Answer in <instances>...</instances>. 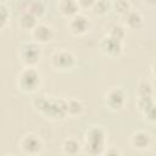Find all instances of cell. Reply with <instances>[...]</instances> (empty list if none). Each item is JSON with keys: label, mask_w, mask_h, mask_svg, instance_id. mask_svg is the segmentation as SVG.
<instances>
[{"label": "cell", "mask_w": 156, "mask_h": 156, "mask_svg": "<svg viewBox=\"0 0 156 156\" xmlns=\"http://www.w3.org/2000/svg\"><path fill=\"white\" fill-rule=\"evenodd\" d=\"M82 149H84L89 156H101L106 149L105 130L98 126H91L89 129H87Z\"/></svg>", "instance_id": "7a4b0ae2"}, {"label": "cell", "mask_w": 156, "mask_h": 156, "mask_svg": "<svg viewBox=\"0 0 156 156\" xmlns=\"http://www.w3.org/2000/svg\"><path fill=\"white\" fill-rule=\"evenodd\" d=\"M18 56L21 62L26 67H35V65L40 61V57H41L40 45L33 40L23 41L20 46Z\"/></svg>", "instance_id": "277c9868"}, {"label": "cell", "mask_w": 156, "mask_h": 156, "mask_svg": "<svg viewBox=\"0 0 156 156\" xmlns=\"http://www.w3.org/2000/svg\"><path fill=\"white\" fill-rule=\"evenodd\" d=\"M111 9V2L110 1H105V0H101V1H94L93 4V10L96 15H106Z\"/></svg>", "instance_id": "44dd1931"}, {"label": "cell", "mask_w": 156, "mask_h": 156, "mask_svg": "<svg viewBox=\"0 0 156 156\" xmlns=\"http://www.w3.org/2000/svg\"><path fill=\"white\" fill-rule=\"evenodd\" d=\"M30 32H32V40L39 45L48 44L54 37V30L51 26L46 23H41V22H38V24Z\"/></svg>", "instance_id": "30bf717a"}, {"label": "cell", "mask_w": 156, "mask_h": 156, "mask_svg": "<svg viewBox=\"0 0 156 156\" xmlns=\"http://www.w3.org/2000/svg\"><path fill=\"white\" fill-rule=\"evenodd\" d=\"M58 10H60V12L63 16L71 18L74 15L79 13L80 9L78 6V1H74V0H62V1L58 2Z\"/></svg>", "instance_id": "5bb4252c"}, {"label": "cell", "mask_w": 156, "mask_h": 156, "mask_svg": "<svg viewBox=\"0 0 156 156\" xmlns=\"http://www.w3.org/2000/svg\"><path fill=\"white\" fill-rule=\"evenodd\" d=\"M23 11H28L30 12L32 15H34L37 18L43 16L44 12H45V6L41 1H32V2H28L27 4V9L23 10Z\"/></svg>", "instance_id": "ac0fdd59"}, {"label": "cell", "mask_w": 156, "mask_h": 156, "mask_svg": "<svg viewBox=\"0 0 156 156\" xmlns=\"http://www.w3.org/2000/svg\"><path fill=\"white\" fill-rule=\"evenodd\" d=\"M18 24L22 29L26 30H32L37 24H38V20L34 15H32L28 11H22L18 18Z\"/></svg>", "instance_id": "2e32d148"}, {"label": "cell", "mask_w": 156, "mask_h": 156, "mask_svg": "<svg viewBox=\"0 0 156 156\" xmlns=\"http://www.w3.org/2000/svg\"><path fill=\"white\" fill-rule=\"evenodd\" d=\"M124 21H126V26L130 29H139L144 24L143 15L139 11L132 9L124 15Z\"/></svg>", "instance_id": "4fadbf2b"}, {"label": "cell", "mask_w": 156, "mask_h": 156, "mask_svg": "<svg viewBox=\"0 0 156 156\" xmlns=\"http://www.w3.org/2000/svg\"><path fill=\"white\" fill-rule=\"evenodd\" d=\"M127 93L122 87H113L105 94V104L111 111H119L124 107Z\"/></svg>", "instance_id": "52a82bcc"}, {"label": "cell", "mask_w": 156, "mask_h": 156, "mask_svg": "<svg viewBox=\"0 0 156 156\" xmlns=\"http://www.w3.org/2000/svg\"><path fill=\"white\" fill-rule=\"evenodd\" d=\"M50 63L55 69L58 71H68L74 67L76 57L73 52L68 49H58L55 50L50 57Z\"/></svg>", "instance_id": "5b68a950"}, {"label": "cell", "mask_w": 156, "mask_h": 156, "mask_svg": "<svg viewBox=\"0 0 156 156\" xmlns=\"http://www.w3.org/2000/svg\"><path fill=\"white\" fill-rule=\"evenodd\" d=\"M90 20L85 15L77 13L68 20L67 27L73 35H83L90 29Z\"/></svg>", "instance_id": "9c48e42d"}, {"label": "cell", "mask_w": 156, "mask_h": 156, "mask_svg": "<svg viewBox=\"0 0 156 156\" xmlns=\"http://www.w3.org/2000/svg\"><path fill=\"white\" fill-rule=\"evenodd\" d=\"M138 106L140 112L143 113V116L145 117V119L154 122V107H155V102H154V96H145V98H138Z\"/></svg>", "instance_id": "7c38bea8"}, {"label": "cell", "mask_w": 156, "mask_h": 156, "mask_svg": "<svg viewBox=\"0 0 156 156\" xmlns=\"http://www.w3.org/2000/svg\"><path fill=\"white\" fill-rule=\"evenodd\" d=\"M111 7L115 9L116 12H118L119 15H126L129 10H130V2L126 1V0H117L115 2H111Z\"/></svg>", "instance_id": "7402d4cb"}, {"label": "cell", "mask_w": 156, "mask_h": 156, "mask_svg": "<svg viewBox=\"0 0 156 156\" xmlns=\"http://www.w3.org/2000/svg\"><path fill=\"white\" fill-rule=\"evenodd\" d=\"M2 156H15V155H12V154H6V155H2Z\"/></svg>", "instance_id": "d4e9b609"}, {"label": "cell", "mask_w": 156, "mask_h": 156, "mask_svg": "<svg viewBox=\"0 0 156 156\" xmlns=\"http://www.w3.org/2000/svg\"><path fill=\"white\" fill-rule=\"evenodd\" d=\"M21 150L28 155V156H38L43 149H44V144L43 140L35 134V133H27L24 134L20 143H18Z\"/></svg>", "instance_id": "8992f818"}, {"label": "cell", "mask_w": 156, "mask_h": 156, "mask_svg": "<svg viewBox=\"0 0 156 156\" xmlns=\"http://www.w3.org/2000/svg\"><path fill=\"white\" fill-rule=\"evenodd\" d=\"M40 73L35 67H24L17 76V87L26 94H32L40 87Z\"/></svg>", "instance_id": "3957f363"}, {"label": "cell", "mask_w": 156, "mask_h": 156, "mask_svg": "<svg viewBox=\"0 0 156 156\" xmlns=\"http://www.w3.org/2000/svg\"><path fill=\"white\" fill-rule=\"evenodd\" d=\"M130 144L135 150L145 151L151 145V135L146 130H136L130 136Z\"/></svg>", "instance_id": "8fae6325"}, {"label": "cell", "mask_w": 156, "mask_h": 156, "mask_svg": "<svg viewBox=\"0 0 156 156\" xmlns=\"http://www.w3.org/2000/svg\"><path fill=\"white\" fill-rule=\"evenodd\" d=\"M61 147H62L63 154L67 156H77L82 150L80 143L74 138H66L62 141Z\"/></svg>", "instance_id": "9a60e30c"}, {"label": "cell", "mask_w": 156, "mask_h": 156, "mask_svg": "<svg viewBox=\"0 0 156 156\" xmlns=\"http://www.w3.org/2000/svg\"><path fill=\"white\" fill-rule=\"evenodd\" d=\"M84 110V105L80 100L74 99V98H69L66 99V111L67 115L69 116H78L83 112Z\"/></svg>", "instance_id": "e0dca14e"}, {"label": "cell", "mask_w": 156, "mask_h": 156, "mask_svg": "<svg viewBox=\"0 0 156 156\" xmlns=\"http://www.w3.org/2000/svg\"><path fill=\"white\" fill-rule=\"evenodd\" d=\"M101 156H122V154L116 147H107V149H105V151L102 152Z\"/></svg>", "instance_id": "cb8c5ba5"}, {"label": "cell", "mask_w": 156, "mask_h": 156, "mask_svg": "<svg viewBox=\"0 0 156 156\" xmlns=\"http://www.w3.org/2000/svg\"><path fill=\"white\" fill-rule=\"evenodd\" d=\"M9 17H10L9 7L4 2H0V29H2L6 26V23L9 21Z\"/></svg>", "instance_id": "603a6c76"}, {"label": "cell", "mask_w": 156, "mask_h": 156, "mask_svg": "<svg viewBox=\"0 0 156 156\" xmlns=\"http://www.w3.org/2000/svg\"><path fill=\"white\" fill-rule=\"evenodd\" d=\"M34 107L45 117L52 119H61L67 115L66 99H54L48 96H38L33 101Z\"/></svg>", "instance_id": "6da1fadb"}, {"label": "cell", "mask_w": 156, "mask_h": 156, "mask_svg": "<svg viewBox=\"0 0 156 156\" xmlns=\"http://www.w3.org/2000/svg\"><path fill=\"white\" fill-rule=\"evenodd\" d=\"M107 35H110V37H112V38H115V39H117L119 41H123V39L126 37V28L123 26H121V24H113L110 28Z\"/></svg>", "instance_id": "ffe728a7"}, {"label": "cell", "mask_w": 156, "mask_h": 156, "mask_svg": "<svg viewBox=\"0 0 156 156\" xmlns=\"http://www.w3.org/2000/svg\"><path fill=\"white\" fill-rule=\"evenodd\" d=\"M99 48H100V51L106 55V56H110V57H115V56H118L122 50H123V41H119L110 35H104L99 43Z\"/></svg>", "instance_id": "ba28073f"}, {"label": "cell", "mask_w": 156, "mask_h": 156, "mask_svg": "<svg viewBox=\"0 0 156 156\" xmlns=\"http://www.w3.org/2000/svg\"><path fill=\"white\" fill-rule=\"evenodd\" d=\"M154 96V87L147 80H141L138 85V98Z\"/></svg>", "instance_id": "d6986e66"}]
</instances>
